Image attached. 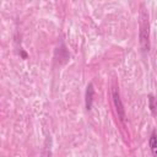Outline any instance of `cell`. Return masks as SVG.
Segmentation results:
<instances>
[{"label": "cell", "mask_w": 157, "mask_h": 157, "mask_svg": "<svg viewBox=\"0 0 157 157\" xmlns=\"http://www.w3.org/2000/svg\"><path fill=\"white\" fill-rule=\"evenodd\" d=\"M141 29H140V42L144 48V50H148V21L144 20L141 22Z\"/></svg>", "instance_id": "obj_2"}, {"label": "cell", "mask_w": 157, "mask_h": 157, "mask_svg": "<svg viewBox=\"0 0 157 157\" xmlns=\"http://www.w3.org/2000/svg\"><path fill=\"white\" fill-rule=\"evenodd\" d=\"M112 97H113V102H114V107H115V110L118 113V117L120 118V120H124L125 119V109H124V105L121 103L118 88H113Z\"/></svg>", "instance_id": "obj_1"}, {"label": "cell", "mask_w": 157, "mask_h": 157, "mask_svg": "<svg viewBox=\"0 0 157 157\" xmlns=\"http://www.w3.org/2000/svg\"><path fill=\"white\" fill-rule=\"evenodd\" d=\"M93 93H94V91H93V85L90 83V85L87 86V91H86V108H87L88 110H90L91 107H92Z\"/></svg>", "instance_id": "obj_3"}, {"label": "cell", "mask_w": 157, "mask_h": 157, "mask_svg": "<svg viewBox=\"0 0 157 157\" xmlns=\"http://www.w3.org/2000/svg\"><path fill=\"white\" fill-rule=\"evenodd\" d=\"M150 108H151L153 114L157 113V97L150 96Z\"/></svg>", "instance_id": "obj_5"}, {"label": "cell", "mask_w": 157, "mask_h": 157, "mask_svg": "<svg viewBox=\"0 0 157 157\" xmlns=\"http://www.w3.org/2000/svg\"><path fill=\"white\" fill-rule=\"evenodd\" d=\"M150 148H151L153 157H157V135H156V132H152V135L150 137Z\"/></svg>", "instance_id": "obj_4"}]
</instances>
